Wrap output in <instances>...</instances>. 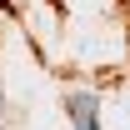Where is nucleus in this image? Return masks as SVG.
Masks as SVG:
<instances>
[{"label": "nucleus", "mask_w": 130, "mask_h": 130, "mask_svg": "<svg viewBox=\"0 0 130 130\" xmlns=\"http://www.w3.org/2000/svg\"><path fill=\"white\" fill-rule=\"evenodd\" d=\"M70 115H75V130H100V105H95V95L75 90V95H70Z\"/></svg>", "instance_id": "obj_1"}]
</instances>
